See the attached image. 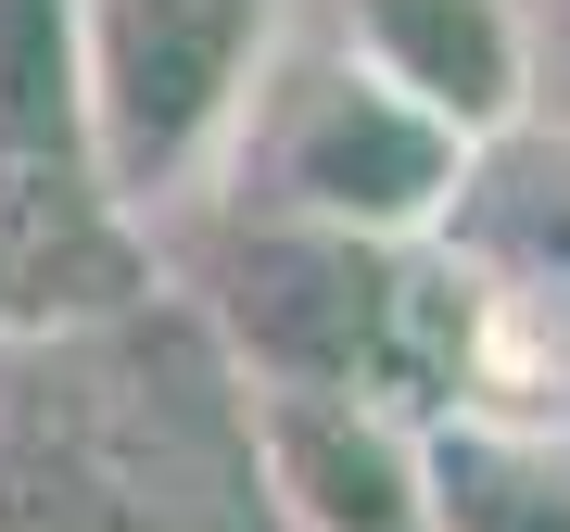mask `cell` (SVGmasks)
Here are the masks:
<instances>
[{"label": "cell", "instance_id": "6da1fadb", "mask_svg": "<svg viewBox=\"0 0 570 532\" xmlns=\"http://www.w3.org/2000/svg\"><path fill=\"white\" fill-rule=\"evenodd\" d=\"M140 317L0 343V532H254L242 406L127 368Z\"/></svg>", "mask_w": 570, "mask_h": 532}, {"label": "cell", "instance_id": "7a4b0ae2", "mask_svg": "<svg viewBox=\"0 0 570 532\" xmlns=\"http://www.w3.org/2000/svg\"><path fill=\"white\" fill-rule=\"evenodd\" d=\"M469 152L482 140H456L431 102H406L343 39H279L216 178L266 216H317V228H355V242H431V228H456Z\"/></svg>", "mask_w": 570, "mask_h": 532}, {"label": "cell", "instance_id": "3957f363", "mask_svg": "<svg viewBox=\"0 0 570 532\" xmlns=\"http://www.w3.org/2000/svg\"><path fill=\"white\" fill-rule=\"evenodd\" d=\"M190 292L228 381H330L419 418V242L228 204V228L190 254Z\"/></svg>", "mask_w": 570, "mask_h": 532}, {"label": "cell", "instance_id": "277c9868", "mask_svg": "<svg viewBox=\"0 0 570 532\" xmlns=\"http://www.w3.org/2000/svg\"><path fill=\"white\" fill-rule=\"evenodd\" d=\"M279 51V0H77V140L115 204L216 190L242 102Z\"/></svg>", "mask_w": 570, "mask_h": 532}, {"label": "cell", "instance_id": "5b68a950", "mask_svg": "<svg viewBox=\"0 0 570 532\" xmlns=\"http://www.w3.org/2000/svg\"><path fill=\"white\" fill-rule=\"evenodd\" d=\"M419 418L570 431V279L469 228L419 242Z\"/></svg>", "mask_w": 570, "mask_h": 532}, {"label": "cell", "instance_id": "8992f818", "mask_svg": "<svg viewBox=\"0 0 570 532\" xmlns=\"http://www.w3.org/2000/svg\"><path fill=\"white\" fill-rule=\"evenodd\" d=\"M165 305V228L115 204L89 152H0V343H77V329Z\"/></svg>", "mask_w": 570, "mask_h": 532}, {"label": "cell", "instance_id": "52a82bcc", "mask_svg": "<svg viewBox=\"0 0 570 532\" xmlns=\"http://www.w3.org/2000/svg\"><path fill=\"white\" fill-rule=\"evenodd\" d=\"M242 470L279 532H419V418L330 381H228Z\"/></svg>", "mask_w": 570, "mask_h": 532}, {"label": "cell", "instance_id": "ba28073f", "mask_svg": "<svg viewBox=\"0 0 570 532\" xmlns=\"http://www.w3.org/2000/svg\"><path fill=\"white\" fill-rule=\"evenodd\" d=\"M330 39L456 140H508L532 115V0H330Z\"/></svg>", "mask_w": 570, "mask_h": 532}, {"label": "cell", "instance_id": "9c48e42d", "mask_svg": "<svg viewBox=\"0 0 570 532\" xmlns=\"http://www.w3.org/2000/svg\"><path fill=\"white\" fill-rule=\"evenodd\" d=\"M419 532H570V431L419 418Z\"/></svg>", "mask_w": 570, "mask_h": 532}, {"label": "cell", "instance_id": "30bf717a", "mask_svg": "<svg viewBox=\"0 0 570 532\" xmlns=\"http://www.w3.org/2000/svg\"><path fill=\"white\" fill-rule=\"evenodd\" d=\"M456 228L494 254H532L546 279H570V127H508V140L469 152V190H456Z\"/></svg>", "mask_w": 570, "mask_h": 532}, {"label": "cell", "instance_id": "8fae6325", "mask_svg": "<svg viewBox=\"0 0 570 532\" xmlns=\"http://www.w3.org/2000/svg\"><path fill=\"white\" fill-rule=\"evenodd\" d=\"M0 152H89L77 140V0H0Z\"/></svg>", "mask_w": 570, "mask_h": 532}, {"label": "cell", "instance_id": "7c38bea8", "mask_svg": "<svg viewBox=\"0 0 570 532\" xmlns=\"http://www.w3.org/2000/svg\"><path fill=\"white\" fill-rule=\"evenodd\" d=\"M558 13H570V0H558Z\"/></svg>", "mask_w": 570, "mask_h": 532}]
</instances>
